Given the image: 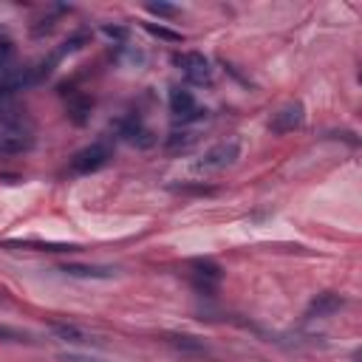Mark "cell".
Masks as SVG:
<instances>
[{
    "label": "cell",
    "mask_w": 362,
    "mask_h": 362,
    "mask_svg": "<svg viewBox=\"0 0 362 362\" xmlns=\"http://www.w3.org/2000/svg\"><path fill=\"white\" fill-rule=\"evenodd\" d=\"M199 105H196V96L190 94V91H181V88H173L170 91V111H173V116L178 119V116H187L190 111H196Z\"/></svg>",
    "instance_id": "cell-9"
},
{
    "label": "cell",
    "mask_w": 362,
    "mask_h": 362,
    "mask_svg": "<svg viewBox=\"0 0 362 362\" xmlns=\"http://www.w3.org/2000/svg\"><path fill=\"white\" fill-rule=\"evenodd\" d=\"M342 308V297L334 292H323L308 303V317H328Z\"/></svg>",
    "instance_id": "cell-7"
},
{
    "label": "cell",
    "mask_w": 362,
    "mask_h": 362,
    "mask_svg": "<svg viewBox=\"0 0 362 362\" xmlns=\"http://www.w3.org/2000/svg\"><path fill=\"white\" fill-rule=\"evenodd\" d=\"M122 136H125L130 144H136V147H150V144H153V133H150L136 116H130V119L122 122Z\"/></svg>",
    "instance_id": "cell-6"
},
{
    "label": "cell",
    "mask_w": 362,
    "mask_h": 362,
    "mask_svg": "<svg viewBox=\"0 0 362 362\" xmlns=\"http://www.w3.org/2000/svg\"><path fill=\"white\" fill-rule=\"evenodd\" d=\"M68 362H102V359H94V356H80V354H71Z\"/></svg>",
    "instance_id": "cell-20"
},
{
    "label": "cell",
    "mask_w": 362,
    "mask_h": 362,
    "mask_svg": "<svg viewBox=\"0 0 362 362\" xmlns=\"http://www.w3.org/2000/svg\"><path fill=\"white\" fill-rule=\"evenodd\" d=\"M68 113H71V119H74L77 125H85V119H88V113H91V99L74 96L71 105H68Z\"/></svg>",
    "instance_id": "cell-13"
},
{
    "label": "cell",
    "mask_w": 362,
    "mask_h": 362,
    "mask_svg": "<svg viewBox=\"0 0 362 362\" xmlns=\"http://www.w3.org/2000/svg\"><path fill=\"white\" fill-rule=\"evenodd\" d=\"M196 142V133H170V139H167V147H187V144H193Z\"/></svg>",
    "instance_id": "cell-16"
},
{
    "label": "cell",
    "mask_w": 362,
    "mask_h": 362,
    "mask_svg": "<svg viewBox=\"0 0 362 362\" xmlns=\"http://www.w3.org/2000/svg\"><path fill=\"white\" fill-rule=\"evenodd\" d=\"M102 32H105L108 37H113V40H125V37H127V32H125V29H116V26H105Z\"/></svg>",
    "instance_id": "cell-19"
},
{
    "label": "cell",
    "mask_w": 362,
    "mask_h": 362,
    "mask_svg": "<svg viewBox=\"0 0 362 362\" xmlns=\"http://www.w3.org/2000/svg\"><path fill=\"white\" fill-rule=\"evenodd\" d=\"M167 342H170L173 348H178V351H185V354H207L204 339L190 337V334H170Z\"/></svg>",
    "instance_id": "cell-10"
},
{
    "label": "cell",
    "mask_w": 362,
    "mask_h": 362,
    "mask_svg": "<svg viewBox=\"0 0 362 362\" xmlns=\"http://www.w3.org/2000/svg\"><path fill=\"white\" fill-rule=\"evenodd\" d=\"M173 63L178 65V71L185 74L190 82L196 85H210L213 82V68H210V60L199 51H185V54H175Z\"/></svg>",
    "instance_id": "cell-2"
},
{
    "label": "cell",
    "mask_w": 362,
    "mask_h": 362,
    "mask_svg": "<svg viewBox=\"0 0 362 362\" xmlns=\"http://www.w3.org/2000/svg\"><path fill=\"white\" fill-rule=\"evenodd\" d=\"M63 272L71 277H91V280H111L116 275V269L111 266H82V263H65Z\"/></svg>",
    "instance_id": "cell-8"
},
{
    "label": "cell",
    "mask_w": 362,
    "mask_h": 362,
    "mask_svg": "<svg viewBox=\"0 0 362 362\" xmlns=\"http://www.w3.org/2000/svg\"><path fill=\"white\" fill-rule=\"evenodd\" d=\"M35 144L32 139V130H23V127H12L6 133H0V153H23Z\"/></svg>",
    "instance_id": "cell-5"
},
{
    "label": "cell",
    "mask_w": 362,
    "mask_h": 362,
    "mask_svg": "<svg viewBox=\"0 0 362 362\" xmlns=\"http://www.w3.org/2000/svg\"><path fill=\"white\" fill-rule=\"evenodd\" d=\"M144 29H147L153 37H161V40H170V43H181V32H170V29L156 26V23H147Z\"/></svg>",
    "instance_id": "cell-14"
},
{
    "label": "cell",
    "mask_w": 362,
    "mask_h": 362,
    "mask_svg": "<svg viewBox=\"0 0 362 362\" xmlns=\"http://www.w3.org/2000/svg\"><path fill=\"white\" fill-rule=\"evenodd\" d=\"M238 158H241V139H227L204 153V158L196 164V173H218L232 167Z\"/></svg>",
    "instance_id": "cell-1"
},
{
    "label": "cell",
    "mask_w": 362,
    "mask_h": 362,
    "mask_svg": "<svg viewBox=\"0 0 362 362\" xmlns=\"http://www.w3.org/2000/svg\"><path fill=\"white\" fill-rule=\"evenodd\" d=\"M0 339L20 342V339H26V334H20V331H15V328H9V325H0Z\"/></svg>",
    "instance_id": "cell-18"
},
{
    "label": "cell",
    "mask_w": 362,
    "mask_h": 362,
    "mask_svg": "<svg viewBox=\"0 0 362 362\" xmlns=\"http://www.w3.org/2000/svg\"><path fill=\"white\" fill-rule=\"evenodd\" d=\"M108 161H111V147H108L105 142H96V144H88L85 150H80V153L71 158V173H77V175H91V173L102 170Z\"/></svg>",
    "instance_id": "cell-3"
},
{
    "label": "cell",
    "mask_w": 362,
    "mask_h": 362,
    "mask_svg": "<svg viewBox=\"0 0 362 362\" xmlns=\"http://www.w3.org/2000/svg\"><path fill=\"white\" fill-rule=\"evenodd\" d=\"M51 331H54L60 339H65V342H85V339H88V334H85L82 328L68 325V323H54Z\"/></svg>",
    "instance_id": "cell-11"
},
{
    "label": "cell",
    "mask_w": 362,
    "mask_h": 362,
    "mask_svg": "<svg viewBox=\"0 0 362 362\" xmlns=\"http://www.w3.org/2000/svg\"><path fill=\"white\" fill-rule=\"evenodd\" d=\"M193 269H196V280H207V283H218L221 280V269L213 261H196Z\"/></svg>",
    "instance_id": "cell-12"
},
{
    "label": "cell",
    "mask_w": 362,
    "mask_h": 362,
    "mask_svg": "<svg viewBox=\"0 0 362 362\" xmlns=\"http://www.w3.org/2000/svg\"><path fill=\"white\" fill-rule=\"evenodd\" d=\"M12 57H15V49H12V43H0V77H4L6 71H9V63H12Z\"/></svg>",
    "instance_id": "cell-15"
},
{
    "label": "cell",
    "mask_w": 362,
    "mask_h": 362,
    "mask_svg": "<svg viewBox=\"0 0 362 362\" xmlns=\"http://www.w3.org/2000/svg\"><path fill=\"white\" fill-rule=\"evenodd\" d=\"M303 122H306V108H303L300 102H292V105H283V108L272 116L269 130H272V133H292V130L303 127Z\"/></svg>",
    "instance_id": "cell-4"
},
{
    "label": "cell",
    "mask_w": 362,
    "mask_h": 362,
    "mask_svg": "<svg viewBox=\"0 0 362 362\" xmlns=\"http://www.w3.org/2000/svg\"><path fill=\"white\" fill-rule=\"evenodd\" d=\"M147 12L150 15H158V18H175L178 15V9L170 6V4H147Z\"/></svg>",
    "instance_id": "cell-17"
}]
</instances>
